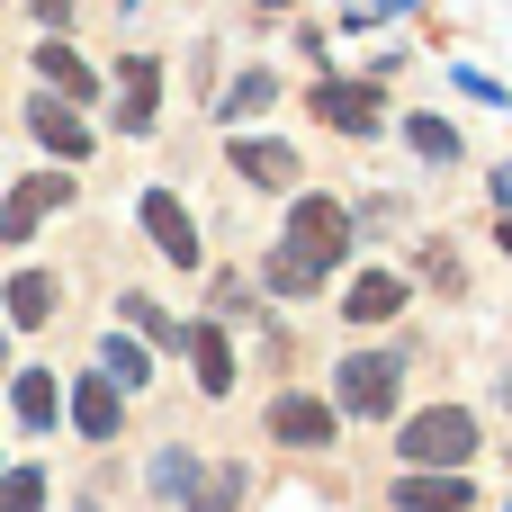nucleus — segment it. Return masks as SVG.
Here are the masks:
<instances>
[{
	"instance_id": "obj_24",
	"label": "nucleus",
	"mask_w": 512,
	"mask_h": 512,
	"mask_svg": "<svg viewBox=\"0 0 512 512\" xmlns=\"http://www.w3.org/2000/svg\"><path fill=\"white\" fill-rule=\"evenodd\" d=\"M36 18H72V0H36Z\"/></svg>"
},
{
	"instance_id": "obj_18",
	"label": "nucleus",
	"mask_w": 512,
	"mask_h": 512,
	"mask_svg": "<svg viewBox=\"0 0 512 512\" xmlns=\"http://www.w3.org/2000/svg\"><path fill=\"white\" fill-rule=\"evenodd\" d=\"M234 495H243V468H216L207 486H189V512H234Z\"/></svg>"
},
{
	"instance_id": "obj_23",
	"label": "nucleus",
	"mask_w": 512,
	"mask_h": 512,
	"mask_svg": "<svg viewBox=\"0 0 512 512\" xmlns=\"http://www.w3.org/2000/svg\"><path fill=\"white\" fill-rule=\"evenodd\" d=\"M153 477H162V495H189V486H198V468H189V450H162V468H153Z\"/></svg>"
},
{
	"instance_id": "obj_2",
	"label": "nucleus",
	"mask_w": 512,
	"mask_h": 512,
	"mask_svg": "<svg viewBox=\"0 0 512 512\" xmlns=\"http://www.w3.org/2000/svg\"><path fill=\"white\" fill-rule=\"evenodd\" d=\"M396 450H405V468H468L477 423H468L459 405H432V414H414V423L396 432Z\"/></svg>"
},
{
	"instance_id": "obj_7",
	"label": "nucleus",
	"mask_w": 512,
	"mask_h": 512,
	"mask_svg": "<svg viewBox=\"0 0 512 512\" xmlns=\"http://www.w3.org/2000/svg\"><path fill=\"white\" fill-rule=\"evenodd\" d=\"M315 117L342 126V135H369V126H378V90H369V81H324V90H315Z\"/></svg>"
},
{
	"instance_id": "obj_22",
	"label": "nucleus",
	"mask_w": 512,
	"mask_h": 512,
	"mask_svg": "<svg viewBox=\"0 0 512 512\" xmlns=\"http://www.w3.org/2000/svg\"><path fill=\"white\" fill-rule=\"evenodd\" d=\"M405 135H414V153H432V162H450V153H459V135H450L441 117H414Z\"/></svg>"
},
{
	"instance_id": "obj_10",
	"label": "nucleus",
	"mask_w": 512,
	"mask_h": 512,
	"mask_svg": "<svg viewBox=\"0 0 512 512\" xmlns=\"http://www.w3.org/2000/svg\"><path fill=\"white\" fill-rule=\"evenodd\" d=\"M153 108H162V72L135 54V63H126V81H117V126H135V135H144V126H153Z\"/></svg>"
},
{
	"instance_id": "obj_9",
	"label": "nucleus",
	"mask_w": 512,
	"mask_h": 512,
	"mask_svg": "<svg viewBox=\"0 0 512 512\" xmlns=\"http://www.w3.org/2000/svg\"><path fill=\"white\" fill-rule=\"evenodd\" d=\"M234 171H243L252 189H297V153L270 144V135H243V144H234Z\"/></svg>"
},
{
	"instance_id": "obj_19",
	"label": "nucleus",
	"mask_w": 512,
	"mask_h": 512,
	"mask_svg": "<svg viewBox=\"0 0 512 512\" xmlns=\"http://www.w3.org/2000/svg\"><path fill=\"white\" fill-rule=\"evenodd\" d=\"M0 512H45V477L36 468H9L0 477Z\"/></svg>"
},
{
	"instance_id": "obj_5",
	"label": "nucleus",
	"mask_w": 512,
	"mask_h": 512,
	"mask_svg": "<svg viewBox=\"0 0 512 512\" xmlns=\"http://www.w3.org/2000/svg\"><path fill=\"white\" fill-rule=\"evenodd\" d=\"M144 234L162 243L171 270H198V225H189V207H180L171 189H144Z\"/></svg>"
},
{
	"instance_id": "obj_12",
	"label": "nucleus",
	"mask_w": 512,
	"mask_h": 512,
	"mask_svg": "<svg viewBox=\"0 0 512 512\" xmlns=\"http://www.w3.org/2000/svg\"><path fill=\"white\" fill-rule=\"evenodd\" d=\"M72 423H81L90 441H108V432L126 423V414H117V378H81V387H72Z\"/></svg>"
},
{
	"instance_id": "obj_14",
	"label": "nucleus",
	"mask_w": 512,
	"mask_h": 512,
	"mask_svg": "<svg viewBox=\"0 0 512 512\" xmlns=\"http://www.w3.org/2000/svg\"><path fill=\"white\" fill-rule=\"evenodd\" d=\"M36 72H45V81H54L63 99H90V90H99V72H90V63H81L72 45H36Z\"/></svg>"
},
{
	"instance_id": "obj_26",
	"label": "nucleus",
	"mask_w": 512,
	"mask_h": 512,
	"mask_svg": "<svg viewBox=\"0 0 512 512\" xmlns=\"http://www.w3.org/2000/svg\"><path fill=\"white\" fill-rule=\"evenodd\" d=\"M261 9H288V0H261Z\"/></svg>"
},
{
	"instance_id": "obj_16",
	"label": "nucleus",
	"mask_w": 512,
	"mask_h": 512,
	"mask_svg": "<svg viewBox=\"0 0 512 512\" xmlns=\"http://www.w3.org/2000/svg\"><path fill=\"white\" fill-rule=\"evenodd\" d=\"M9 405H18V423H27V432H54V414H63V387H54L45 369H27Z\"/></svg>"
},
{
	"instance_id": "obj_3",
	"label": "nucleus",
	"mask_w": 512,
	"mask_h": 512,
	"mask_svg": "<svg viewBox=\"0 0 512 512\" xmlns=\"http://www.w3.org/2000/svg\"><path fill=\"white\" fill-rule=\"evenodd\" d=\"M396 387H405V360L396 351H351L342 378H333L342 414H396Z\"/></svg>"
},
{
	"instance_id": "obj_21",
	"label": "nucleus",
	"mask_w": 512,
	"mask_h": 512,
	"mask_svg": "<svg viewBox=\"0 0 512 512\" xmlns=\"http://www.w3.org/2000/svg\"><path fill=\"white\" fill-rule=\"evenodd\" d=\"M99 360H108V378H117V387H144V369H153V360H144V351H135L126 333H117V342H108Z\"/></svg>"
},
{
	"instance_id": "obj_1",
	"label": "nucleus",
	"mask_w": 512,
	"mask_h": 512,
	"mask_svg": "<svg viewBox=\"0 0 512 512\" xmlns=\"http://www.w3.org/2000/svg\"><path fill=\"white\" fill-rule=\"evenodd\" d=\"M342 252H351V207H333V198H297V207H288V243L270 252V288H279V297H306Z\"/></svg>"
},
{
	"instance_id": "obj_8",
	"label": "nucleus",
	"mask_w": 512,
	"mask_h": 512,
	"mask_svg": "<svg viewBox=\"0 0 512 512\" xmlns=\"http://www.w3.org/2000/svg\"><path fill=\"white\" fill-rule=\"evenodd\" d=\"M270 432H279L288 450H324V441H333V405H315V396H279V405H270Z\"/></svg>"
},
{
	"instance_id": "obj_15",
	"label": "nucleus",
	"mask_w": 512,
	"mask_h": 512,
	"mask_svg": "<svg viewBox=\"0 0 512 512\" xmlns=\"http://www.w3.org/2000/svg\"><path fill=\"white\" fill-rule=\"evenodd\" d=\"M189 360H198V387H207V396H225V387H234V351H225V333H216V324H198V333H189Z\"/></svg>"
},
{
	"instance_id": "obj_11",
	"label": "nucleus",
	"mask_w": 512,
	"mask_h": 512,
	"mask_svg": "<svg viewBox=\"0 0 512 512\" xmlns=\"http://www.w3.org/2000/svg\"><path fill=\"white\" fill-rule=\"evenodd\" d=\"M27 126H36V144H54L63 162H81V153H90V126H81L63 99H36V108H27Z\"/></svg>"
},
{
	"instance_id": "obj_20",
	"label": "nucleus",
	"mask_w": 512,
	"mask_h": 512,
	"mask_svg": "<svg viewBox=\"0 0 512 512\" xmlns=\"http://www.w3.org/2000/svg\"><path fill=\"white\" fill-rule=\"evenodd\" d=\"M270 90H279L270 72H243V81L225 90V117H252V108H270Z\"/></svg>"
},
{
	"instance_id": "obj_27",
	"label": "nucleus",
	"mask_w": 512,
	"mask_h": 512,
	"mask_svg": "<svg viewBox=\"0 0 512 512\" xmlns=\"http://www.w3.org/2000/svg\"><path fill=\"white\" fill-rule=\"evenodd\" d=\"M0 351H9V333H0Z\"/></svg>"
},
{
	"instance_id": "obj_6",
	"label": "nucleus",
	"mask_w": 512,
	"mask_h": 512,
	"mask_svg": "<svg viewBox=\"0 0 512 512\" xmlns=\"http://www.w3.org/2000/svg\"><path fill=\"white\" fill-rule=\"evenodd\" d=\"M396 504H405V512H468V504H477V486H468L459 468H414V477L396 486Z\"/></svg>"
},
{
	"instance_id": "obj_13",
	"label": "nucleus",
	"mask_w": 512,
	"mask_h": 512,
	"mask_svg": "<svg viewBox=\"0 0 512 512\" xmlns=\"http://www.w3.org/2000/svg\"><path fill=\"white\" fill-rule=\"evenodd\" d=\"M405 306V279L396 270H369V279H351V324H387Z\"/></svg>"
},
{
	"instance_id": "obj_25",
	"label": "nucleus",
	"mask_w": 512,
	"mask_h": 512,
	"mask_svg": "<svg viewBox=\"0 0 512 512\" xmlns=\"http://www.w3.org/2000/svg\"><path fill=\"white\" fill-rule=\"evenodd\" d=\"M504 252H512V216H504Z\"/></svg>"
},
{
	"instance_id": "obj_17",
	"label": "nucleus",
	"mask_w": 512,
	"mask_h": 512,
	"mask_svg": "<svg viewBox=\"0 0 512 512\" xmlns=\"http://www.w3.org/2000/svg\"><path fill=\"white\" fill-rule=\"evenodd\" d=\"M45 315H54V279L45 270H18L9 279V324H45Z\"/></svg>"
},
{
	"instance_id": "obj_4",
	"label": "nucleus",
	"mask_w": 512,
	"mask_h": 512,
	"mask_svg": "<svg viewBox=\"0 0 512 512\" xmlns=\"http://www.w3.org/2000/svg\"><path fill=\"white\" fill-rule=\"evenodd\" d=\"M63 198H72V180H63V171H36V180H18V189H9V207H0V243H27V234H36V225H45Z\"/></svg>"
}]
</instances>
